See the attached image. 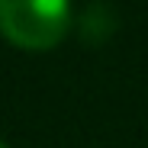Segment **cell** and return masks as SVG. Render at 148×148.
Masks as SVG:
<instances>
[{
	"instance_id": "obj_1",
	"label": "cell",
	"mask_w": 148,
	"mask_h": 148,
	"mask_svg": "<svg viewBox=\"0 0 148 148\" xmlns=\"http://www.w3.org/2000/svg\"><path fill=\"white\" fill-rule=\"evenodd\" d=\"M68 0H0V36L29 52L58 45L68 32Z\"/></svg>"
},
{
	"instance_id": "obj_2",
	"label": "cell",
	"mask_w": 148,
	"mask_h": 148,
	"mask_svg": "<svg viewBox=\"0 0 148 148\" xmlns=\"http://www.w3.org/2000/svg\"><path fill=\"white\" fill-rule=\"evenodd\" d=\"M0 148H7V145H3V142H0Z\"/></svg>"
}]
</instances>
